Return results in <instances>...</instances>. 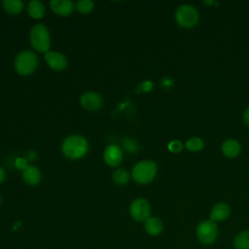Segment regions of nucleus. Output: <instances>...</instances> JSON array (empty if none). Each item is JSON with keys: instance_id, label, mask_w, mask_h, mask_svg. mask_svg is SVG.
Wrapping results in <instances>:
<instances>
[{"instance_id": "f257e3e1", "label": "nucleus", "mask_w": 249, "mask_h": 249, "mask_svg": "<svg viewBox=\"0 0 249 249\" xmlns=\"http://www.w3.org/2000/svg\"><path fill=\"white\" fill-rule=\"evenodd\" d=\"M61 151L66 158L78 160L88 153L89 143L82 135H70L63 140Z\"/></svg>"}, {"instance_id": "f03ea898", "label": "nucleus", "mask_w": 249, "mask_h": 249, "mask_svg": "<svg viewBox=\"0 0 249 249\" xmlns=\"http://www.w3.org/2000/svg\"><path fill=\"white\" fill-rule=\"evenodd\" d=\"M158 166L153 160H142L137 162L131 172L133 180L138 184H148L155 178Z\"/></svg>"}, {"instance_id": "7ed1b4c3", "label": "nucleus", "mask_w": 249, "mask_h": 249, "mask_svg": "<svg viewBox=\"0 0 249 249\" xmlns=\"http://www.w3.org/2000/svg\"><path fill=\"white\" fill-rule=\"evenodd\" d=\"M31 46L40 53H47L49 52L51 39H50V32L46 25L42 23L35 24L29 34Z\"/></svg>"}, {"instance_id": "20e7f679", "label": "nucleus", "mask_w": 249, "mask_h": 249, "mask_svg": "<svg viewBox=\"0 0 249 249\" xmlns=\"http://www.w3.org/2000/svg\"><path fill=\"white\" fill-rule=\"evenodd\" d=\"M38 65V57L31 51H23L15 58V68L19 75L27 76L32 74Z\"/></svg>"}, {"instance_id": "39448f33", "label": "nucleus", "mask_w": 249, "mask_h": 249, "mask_svg": "<svg viewBox=\"0 0 249 249\" xmlns=\"http://www.w3.org/2000/svg\"><path fill=\"white\" fill-rule=\"evenodd\" d=\"M198 18V13L192 5H181L175 13V19L177 23L185 28L194 27L197 23Z\"/></svg>"}, {"instance_id": "423d86ee", "label": "nucleus", "mask_w": 249, "mask_h": 249, "mask_svg": "<svg viewBox=\"0 0 249 249\" xmlns=\"http://www.w3.org/2000/svg\"><path fill=\"white\" fill-rule=\"evenodd\" d=\"M218 234V230L215 222L205 220L200 222L196 228V235L199 241L204 245H210L215 242Z\"/></svg>"}, {"instance_id": "0eeeda50", "label": "nucleus", "mask_w": 249, "mask_h": 249, "mask_svg": "<svg viewBox=\"0 0 249 249\" xmlns=\"http://www.w3.org/2000/svg\"><path fill=\"white\" fill-rule=\"evenodd\" d=\"M130 216L137 222H145L151 215V208L149 202L144 198L134 199L129 206Z\"/></svg>"}, {"instance_id": "6e6552de", "label": "nucleus", "mask_w": 249, "mask_h": 249, "mask_svg": "<svg viewBox=\"0 0 249 249\" xmlns=\"http://www.w3.org/2000/svg\"><path fill=\"white\" fill-rule=\"evenodd\" d=\"M80 103L83 108L89 111H95L102 106L103 100L99 93L95 91H86L82 94Z\"/></svg>"}, {"instance_id": "1a4fd4ad", "label": "nucleus", "mask_w": 249, "mask_h": 249, "mask_svg": "<svg viewBox=\"0 0 249 249\" xmlns=\"http://www.w3.org/2000/svg\"><path fill=\"white\" fill-rule=\"evenodd\" d=\"M45 60L49 67H51L54 71H61L67 66V59L65 55L59 52H47L45 54Z\"/></svg>"}, {"instance_id": "9d476101", "label": "nucleus", "mask_w": 249, "mask_h": 249, "mask_svg": "<svg viewBox=\"0 0 249 249\" xmlns=\"http://www.w3.org/2000/svg\"><path fill=\"white\" fill-rule=\"evenodd\" d=\"M103 159L106 164L109 166H118L123 160L122 149L117 145H109L103 154Z\"/></svg>"}, {"instance_id": "9b49d317", "label": "nucleus", "mask_w": 249, "mask_h": 249, "mask_svg": "<svg viewBox=\"0 0 249 249\" xmlns=\"http://www.w3.org/2000/svg\"><path fill=\"white\" fill-rule=\"evenodd\" d=\"M50 7L53 13L62 17L69 16L74 10V5L70 0H52Z\"/></svg>"}, {"instance_id": "f8f14e48", "label": "nucleus", "mask_w": 249, "mask_h": 249, "mask_svg": "<svg viewBox=\"0 0 249 249\" xmlns=\"http://www.w3.org/2000/svg\"><path fill=\"white\" fill-rule=\"evenodd\" d=\"M41 178H42V174L40 169L34 165H28L27 168H25L22 171L23 181L30 186L37 185L41 181Z\"/></svg>"}, {"instance_id": "ddd939ff", "label": "nucleus", "mask_w": 249, "mask_h": 249, "mask_svg": "<svg viewBox=\"0 0 249 249\" xmlns=\"http://www.w3.org/2000/svg\"><path fill=\"white\" fill-rule=\"evenodd\" d=\"M230 207L228 204L220 202L215 204L210 212V220L213 222H220L226 220L230 215Z\"/></svg>"}, {"instance_id": "4468645a", "label": "nucleus", "mask_w": 249, "mask_h": 249, "mask_svg": "<svg viewBox=\"0 0 249 249\" xmlns=\"http://www.w3.org/2000/svg\"><path fill=\"white\" fill-rule=\"evenodd\" d=\"M144 229L150 235H158L163 229L162 222L157 217H150L145 221Z\"/></svg>"}, {"instance_id": "2eb2a0df", "label": "nucleus", "mask_w": 249, "mask_h": 249, "mask_svg": "<svg viewBox=\"0 0 249 249\" xmlns=\"http://www.w3.org/2000/svg\"><path fill=\"white\" fill-rule=\"evenodd\" d=\"M222 152L228 158H235L240 153V145L234 139H228L222 145Z\"/></svg>"}, {"instance_id": "dca6fc26", "label": "nucleus", "mask_w": 249, "mask_h": 249, "mask_svg": "<svg viewBox=\"0 0 249 249\" xmlns=\"http://www.w3.org/2000/svg\"><path fill=\"white\" fill-rule=\"evenodd\" d=\"M27 12L28 15L35 19L41 18L45 14V6L41 1L38 0H32L28 3L27 6Z\"/></svg>"}, {"instance_id": "f3484780", "label": "nucleus", "mask_w": 249, "mask_h": 249, "mask_svg": "<svg viewBox=\"0 0 249 249\" xmlns=\"http://www.w3.org/2000/svg\"><path fill=\"white\" fill-rule=\"evenodd\" d=\"M2 5L4 10L10 15H18L23 9V3L20 0H4Z\"/></svg>"}, {"instance_id": "a211bd4d", "label": "nucleus", "mask_w": 249, "mask_h": 249, "mask_svg": "<svg viewBox=\"0 0 249 249\" xmlns=\"http://www.w3.org/2000/svg\"><path fill=\"white\" fill-rule=\"evenodd\" d=\"M236 249H249V230L239 232L233 240Z\"/></svg>"}, {"instance_id": "6ab92c4d", "label": "nucleus", "mask_w": 249, "mask_h": 249, "mask_svg": "<svg viewBox=\"0 0 249 249\" xmlns=\"http://www.w3.org/2000/svg\"><path fill=\"white\" fill-rule=\"evenodd\" d=\"M113 181L118 185H124L129 180V174L124 168H119L112 174Z\"/></svg>"}, {"instance_id": "aec40b11", "label": "nucleus", "mask_w": 249, "mask_h": 249, "mask_svg": "<svg viewBox=\"0 0 249 249\" xmlns=\"http://www.w3.org/2000/svg\"><path fill=\"white\" fill-rule=\"evenodd\" d=\"M203 146H204L203 141L198 137H192L186 142V148L192 152L199 151L203 148Z\"/></svg>"}, {"instance_id": "412c9836", "label": "nucleus", "mask_w": 249, "mask_h": 249, "mask_svg": "<svg viewBox=\"0 0 249 249\" xmlns=\"http://www.w3.org/2000/svg\"><path fill=\"white\" fill-rule=\"evenodd\" d=\"M77 10L81 14H89L92 11L93 9V2L90 0H80L76 4Z\"/></svg>"}, {"instance_id": "4be33fe9", "label": "nucleus", "mask_w": 249, "mask_h": 249, "mask_svg": "<svg viewBox=\"0 0 249 249\" xmlns=\"http://www.w3.org/2000/svg\"><path fill=\"white\" fill-rule=\"evenodd\" d=\"M122 144H123V148H124L127 153H134V152H136L137 149H138V144H137V142H136L134 139L129 138V137H124V138H123Z\"/></svg>"}, {"instance_id": "5701e85b", "label": "nucleus", "mask_w": 249, "mask_h": 249, "mask_svg": "<svg viewBox=\"0 0 249 249\" xmlns=\"http://www.w3.org/2000/svg\"><path fill=\"white\" fill-rule=\"evenodd\" d=\"M183 145L179 140H173L168 144V150L172 153H178L182 150Z\"/></svg>"}, {"instance_id": "b1692460", "label": "nucleus", "mask_w": 249, "mask_h": 249, "mask_svg": "<svg viewBox=\"0 0 249 249\" xmlns=\"http://www.w3.org/2000/svg\"><path fill=\"white\" fill-rule=\"evenodd\" d=\"M15 165L18 169H20V170H24L25 168H27L28 164H27V160L24 159V158H18L15 161Z\"/></svg>"}, {"instance_id": "393cba45", "label": "nucleus", "mask_w": 249, "mask_h": 249, "mask_svg": "<svg viewBox=\"0 0 249 249\" xmlns=\"http://www.w3.org/2000/svg\"><path fill=\"white\" fill-rule=\"evenodd\" d=\"M243 119H244V122L246 123V124L249 125V107L245 110L244 115H243Z\"/></svg>"}, {"instance_id": "a878e982", "label": "nucleus", "mask_w": 249, "mask_h": 249, "mask_svg": "<svg viewBox=\"0 0 249 249\" xmlns=\"http://www.w3.org/2000/svg\"><path fill=\"white\" fill-rule=\"evenodd\" d=\"M5 179V171L2 168V166H0V183H2Z\"/></svg>"}, {"instance_id": "bb28decb", "label": "nucleus", "mask_w": 249, "mask_h": 249, "mask_svg": "<svg viewBox=\"0 0 249 249\" xmlns=\"http://www.w3.org/2000/svg\"><path fill=\"white\" fill-rule=\"evenodd\" d=\"M0 203H1V196H0Z\"/></svg>"}]
</instances>
